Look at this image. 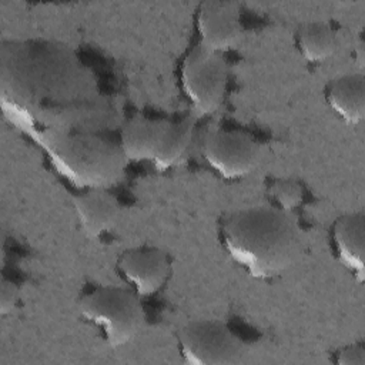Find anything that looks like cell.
Listing matches in <instances>:
<instances>
[{"mask_svg": "<svg viewBox=\"0 0 365 365\" xmlns=\"http://www.w3.org/2000/svg\"><path fill=\"white\" fill-rule=\"evenodd\" d=\"M0 104L4 117L36 144L110 134L121 111L94 73L68 46L40 38L0 44Z\"/></svg>", "mask_w": 365, "mask_h": 365, "instance_id": "cell-1", "label": "cell"}, {"mask_svg": "<svg viewBox=\"0 0 365 365\" xmlns=\"http://www.w3.org/2000/svg\"><path fill=\"white\" fill-rule=\"evenodd\" d=\"M230 257L251 277L272 278L299 258L302 235L294 215L277 207H251L227 215L220 228Z\"/></svg>", "mask_w": 365, "mask_h": 365, "instance_id": "cell-2", "label": "cell"}, {"mask_svg": "<svg viewBox=\"0 0 365 365\" xmlns=\"http://www.w3.org/2000/svg\"><path fill=\"white\" fill-rule=\"evenodd\" d=\"M40 147L51 167L83 190H108L124 177L127 158L118 141L107 134L67 135L46 141Z\"/></svg>", "mask_w": 365, "mask_h": 365, "instance_id": "cell-3", "label": "cell"}, {"mask_svg": "<svg viewBox=\"0 0 365 365\" xmlns=\"http://www.w3.org/2000/svg\"><path fill=\"white\" fill-rule=\"evenodd\" d=\"M140 298L134 289L101 287L80 299L78 311L101 331L110 346L117 348L131 342L143 329L145 311Z\"/></svg>", "mask_w": 365, "mask_h": 365, "instance_id": "cell-4", "label": "cell"}, {"mask_svg": "<svg viewBox=\"0 0 365 365\" xmlns=\"http://www.w3.org/2000/svg\"><path fill=\"white\" fill-rule=\"evenodd\" d=\"M181 86L198 115L217 111L224 103L228 86V64L222 54L200 43L194 46L181 63Z\"/></svg>", "mask_w": 365, "mask_h": 365, "instance_id": "cell-5", "label": "cell"}, {"mask_svg": "<svg viewBox=\"0 0 365 365\" xmlns=\"http://www.w3.org/2000/svg\"><path fill=\"white\" fill-rule=\"evenodd\" d=\"M180 354L192 365H232L242 361V341L218 319H198L177 332Z\"/></svg>", "mask_w": 365, "mask_h": 365, "instance_id": "cell-6", "label": "cell"}, {"mask_svg": "<svg viewBox=\"0 0 365 365\" xmlns=\"http://www.w3.org/2000/svg\"><path fill=\"white\" fill-rule=\"evenodd\" d=\"M202 157L222 178L237 180L251 174L259 164L261 147L241 130H215L202 141Z\"/></svg>", "mask_w": 365, "mask_h": 365, "instance_id": "cell-7", "label": "cell"}, {"mask_svg": "<svg viewBox=\"0 0 365 365\" xmlns=\"http://www.w3.org/2000/svg\"><path fill=\"white\" fill-rule=\"evenodd\" d=\"M197 31L200 44L208 50L224 53L234 48L242 38L240 6L232 1L208 0L197 10Z\"/></svg>", "mask_w": 365, "mask_h": 365, "instance_id": "cell-8", "label": "cell"}, {"mask_svg": "<svg viewBox=\"0 0 365 365\" xmlns=\"http://www.w3.org/2000/svg\"><path fill=\"white\" fill-rule=\"evenodd\" d=\"M117 269L140 297H150L165 285L171 274V262L163 250L140 247L121 252Z\"/></svg>", "mask_w": 365, "mask_h": 365, "instance_id": "cell-9", "label": "cell"}, {"mask_svg": "<svg viewBox=\"0 0 365 365\" xmlns=\"http://www.w3.org/2000/svg\"><path fill=\"white\" fill-rule=\"evenodd\" d=\"M73 207L83 231L97 238L111 230L118 217L117 198L107 188H88L73 197Z\"/></svg>", "mask_w": 365, "mask_h": 365, "instance_id": "cell-10", "label": "cell"}, {"mask_svg": "<svg viewBox=\"0 0 365 365\" xmlns=\"http://www.w3.org/2000/svg\"><path fill=\"white\" fill-rule=\"evenodd\" d=\"M170 120L133 115L120 127L118 144L127 161H153Z\"/></svg>", "mask_w": 365, "mask_h": 365, "instance_id": "cell-11", "label": "cell"}, {"mask_svg": "<svg viewBox=\"0 0 365 365\" xmlns=\"http://www.w3.org/2000/svg\"><path fill=\"white\" fill-rule=\"evenodd\" d=\"M332 244L342 265L354 272L356 279H364L365 252V217L362 212L341 215L332 225Z\"/></svg>", "mask_w": 365, "mask_h": 365, "instance_id": "cell-12", "label": "cell"}, {"mask_svg": "<svg viewBox=\"0 0 365 365\" xmlns=\"http://www.w3.org/2000/svg\"><path fill=\"white\" fill-rule=\"evenodd\" d=\"M325 98L334 113L351 125L365 115V78L362 74H345L328 83Z\"/></svg>", "mask_w": 365, "mask_h": 365, "instance_id": "cell-13", "label": "cell"}, {"mask_svg": "<svg viewBox=\"0 0 365 365\" xmlns=\"http://www.w3.org/2000/svg\"><path fill=\"white\" fill-rule=\"evenodd\" d=\"M297 47L311 63H321L334 56L338 40L334 29L324 21L304 23L295 33Z\"/></svg>", "mask_w": 365, "mask_h": 365, "instance_id": "cell-14", "label": "cell"}, {"mask_svg": "<svg viewBox=\"0 0 365 365\" xmlns=\"http://www.w3.org/2000/svg\"><path fill=\"white\" fill-rule=\"evenodd\" d=\"M194 124L190 118L181 121H168L161 143L153 160L155 170L165 171L175 165L187 153L192 143Z\"/></svg>", "mask_w": 365, "mask_h": 365, "instance_id": "cell-15", "label": "cell"}, {"mask_svg": "<svg viewBox=\"0 0 365 365\" xmlns=\"http://www.w3.org/2000/svg\"><path fill=\"white\" fill-rule=\"evenodd\" d=\"M268 195L277 204V208L291 212L302 204L304 188L295 180L278 178L269 182Z\"/></svg>", "mask_w": 365, "mask_h": 365, "instance_id": "cell-16", "label": "cell"}, {"mask_svg": "<svg viewBox=\"0 0 365 365\" xmlns=\"http://www.w3.org/2000/svg\"><path fill=\"white\" fill-rule=\"evenodd\" d=\"M19 301V289L17 287L7 279H1L0 284V314L7 315L10 314Z\"/></svg>", "mask_w": 365, "mask_h": 365, "instance_id": "cell-17", "label": "cell"}, {"mask_svg": "<svg viewBox=\"0 0 365 365\" xmlns=\"http://www.w3.org/2000/svg\"><path fill=\"white\" fill-rule=\"evenodd\" d=\"M335 362L338 365H364L365 364V349L362 345L345 346L336 354Z\"/></svg>", "mask_w": 365, "mask_h": 365, "instance_id": "cell-18", "label": "cell"}]
</instances>
